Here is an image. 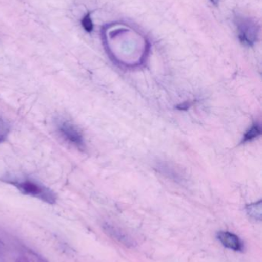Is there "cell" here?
<instances>
[{
	"label": "cell",
	"instance_id": "1",
	"mask_svg": "<svg viewBox=\"0 0 262 262\" xmlns=\"http://www.w3.org/2000/svg\"><path fill=\"white\" fill-rule=\"evenodd\" d=\"M1 180L16 188L23 195L38 199L48 204L52 205L56 203L57 196L55 192L38 180L29 177L12 175L5 176L2 177Z\"/></svg>",
	"mask_w": 262,
	"mask_h": 262
},
{
	"label": "cell",
	"instance_id": "2",
	"mask_svg": "<svg viewBox=\"0 0 262 262\" xmlns=\"http://www.w3.org/2000/svg\"><path fill=\"white\" fill-rule=\"evenodd\" d=\"M55 125L58 135L66 143L79 150L86 149V142L83 132L71 120L65 118H57Z\"/></svg>",
	"mask_w": 262,
	"mask_h": 262
},
{
	"label": "cell",
	"instance_id": "3",
	"mask_svg": "<svg viewBox=\"0 0 262 262\" xmlns=\"http://www.w3.org/2000/svg\"><path fill=\"white\" fill-rule=\"evenodd\" d=\"M239 38L241 42L252 46L255 42L258 35V29L255 23L249 18H239L238 21Z\"/></svg>",
	"mask_w": 262,
	"mask_h": 262
},
{
	"label": "cell",
	"instance_id": "4",
	"mask_svg": "<svg viewBox=\"0 0 262 262\" xmlns=\"http://www.w3.org/2000/svg\"><path fill=\"white\" fill-rule=\"evenodd\" d=\"M217 238L225 247L231 250L243 252L244 249V245L239 237L232 232L221 231L217 234Z\"/></svg>",
	"mask_w": 262,
	"mask_h": 262
},
{
	"label": "cell",
	"instance_id": "5",
	"mask_svg": "<svg viewBox=\"0 0 262 262\" xmlns=\"http://www.w3.org/2000/svg\"><path fill=\"white\" fill-rule=\"evenodd\" d=\"M104 230L109 236L123 243L125 246H133L134 242L132 241V238L122 229H117L115 226H110V225H105Z\"/></svg>",
	"mask_w": 262,
	"mask_h": 262
},
{
	"label": "cell",
	"instance_id": "6",
	"mask_svg": "<svg viewBox=\"0 0 262 262\" xmlns=\"http://www.w3.org/2000/svg\"><path fill=\"white\" fill-rule=\"evenodd\" d=\"M247 209L248 214L250 215L252 218L255 220H261V201L254 204L249 205L246 208Z\"/></svg>",
	"mask_w": 262,
	"mask_h": 262
},
{
	"label": "cell",
	"instance_id": "7",
	"mask_svg": "<svg viewBox=\"0 0 262 262\" xmlns=\"http://www.w3.org/2000/svg\"><path fill=\"white\" fill-rule=\"evenodd\" d=\"M10 132V124L0 115V143L4 142Z\"/></svg>",
	"mask_w": 262,
	"mask_h": 262
},
{
	"label": "cell",
	"instance_id": "8",
	"mask_svg": "<svg viewBox=\"0 0 262 262\" xmlns=\"http://www.w3.org/2000/svg\"><path fill=\"white\" fill-rule=\"evenodd\" d=\"M261 129L260 127L259 124H255L251 127L250 130H249L245 134L244 137H243V141L247 142L251 141V140H254V139L258 137V136L261 134Z\"/></svg>",
	"mask_w": 262,
	"mask_h": 262
},
{
	"label": "cell",
	"instance_id": "9",
	"mask_svg": "<svg viewBox=\"0 0 262 262\" xmlns=\"http://www.w3.org/2000/svg\"><path fill=\"white\" fill-rule=\"evenodd\" d=\"M82 25L83 29L87 32H92L93 30V23H92V18H91L90 13H87L82 20Z\"/></svg>",
	"mask_w": 262,
	"mask_h": 262
},
{
	"label": "cell",
	"instance_id": "10",
	"mask_svg": "<svg viewBox=\"0 0 262 262\" xmlns=\"http://www.w3.org/2000/svg\"><path fill=\"white\" fill-rule=\"evenodd\" d=\"M211 2H212L213 4L216 5L217 6V5L218 4V2H219V0H211Z\"/></svg>",
	"mask_w": 262,
	"mask_h": 262
}]
</instances>
